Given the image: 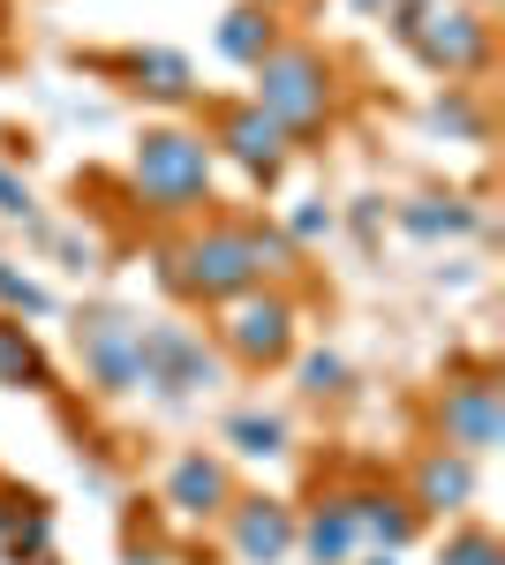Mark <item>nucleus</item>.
Wrapping results in <instances>:
<instances>
[{
  "instance_id": "nucleus-1",
  "label": "nucleus",
  "mask_w": 505,
  "mask_h": 565,
  "mask_svg": "<svg viewBox=\"0 0 505 565\" xmlns=\"http://www.w3.org/2000/svg\"><path fill=\"white\" fill-rule=\"evenodd\" d=\"M128 181L151 212H197L211 204V143L189 129H144L136 136V159H128Z\"/></svg>"
},
{
  "instance_id": "nucleus-2",
  "label": "nucleus",
  "mask_w": 505,
  "mask_h": 565,
  "mask_svg": "<svg viewBox=\"0 0 505 565\" xmlns=\"http://www.w3.org/2000/svg\"><path fill=\"white\" fill-rule=\"evenodd\" d=\"M333 61L317 53V45H272L264 61H256V106L280 121L287 136H309L325 129V114H333Z\"/></svg>"
},
{
  "instance_id": "nucleus-3",
  "label": "nucleus",
  "mask_w": 505,
  "mask_h": 565,
  "mask_svg": "<svg viewBox=\"0 0 505 565\" xmlns=\"http://www.w3.org/2000/svg\"><path fill=\"white\" fill-rule=\"evenodd\" d=\"M167 287L197 295V302H234V295L264 287V264H256L250 226H204V234H189V242L173 249V264H167Z\"/></svg>"
},
{
  "instance_id": "nucleus-4",
  "label": "nucleus",
  "mask_w": 505,
  "mask_h": 565,
  "mask_svg": "<svg viewBox=\"0 0 505 565\" xmlns=\"http://www.w3.org/2000/svg\"><path fill=\"white\" fill-rule=\"evenodd\" d=\"M392 31L438 76H475L491 61V23L475 8H453V0H438V8H392Z\"/></svg>"
},
{
  "instance_id": "nucleus-5",
  "label": "nucleus",
  "mask_w": 505,
  "mask_h": 565,
  "mask_svg": "<svg viewBox=\"0 0 505 565\" xmlns=\"http://www.w3.org/2000/svg\"><path fill=\"white\" fill-rule=\"evenodd\" d=\"M76 354H84V377L106 399H122V392H144V324L122 317V309H91L76 317Z\"/></svg>"
},
{
  "instance_id": "nucleus-6",
  "label": "nucleus",
  "mask_w": 505,
  "mask_h": 565,
  "mask_svg": "<svg viewBox=\"0 0 505 565\" xmlns=\"http://www.w3.org/2000/svg\"><path fill=\"white\" fill-rule=\"evenodd\" d=\"M219 348L234 354V362H250V370H272V362H287L295 354V302L287 295H234L227 302V324H219Z\"/></svg>"
},
{
  "instance_id": "nucleus-7",
  "label": "nucleus",
  "mask_w": 505,
  "mask_h": 565,
  "mask_svg": "<svg viewBox=\"0 0 505 565\" xmlns=\"http://www.w3.org/2000/svg\"><path fill=\"white\" fill-rule=\"evenodd\" d=\"M144 377L159 392H173V399H189V392H204L219 377V362L189 324H144Z\"/></svg>"
},
{
  "instance_id": "nucleus-8",
  "label": "nucleus",
  "mask_w": 505,
  "mask_h": 565,
  "mask_svg": "<svg viewBox=\"0 0 505 565\" xmlns=\"http://www.w3.org/2000/svg\"><path fill=\"white\" fill-rule=\"evenodd\" d=\"M438 430H445V452H491L505 430L498 415V385L491 377H461V385H445V399H438Z\"/></svg>"
},
{
  "instance_id": "nucleus-9",
  "label": "nucleus",
  "mask_w": 505,
  "mask_h": 565,
  "mask_svg": "<svg viewBox=\"0 0 505 565\" xmlns=\"http://www.w3.org/2000/svg\"><path fill=\"white\" fill-rule=\"evenodd\" d=\"M211 143H227V159H234L242 174L272 181L280 167H287V143H295V136H287V129H280V121H272V114L250 98V106H227V114H219V136H211Z\"/></svg>"
},
{
  "instance_id": "nucleus-10",
  "label": "nucleus",
  "mask_w": 505,
  "mask_h": 565,
  "mask_svg": "<svg viewBox=\"0 0 505 565\" xmlns=\"http://www.w3.org/2000/svg\"><path fill=\"white\" fill-rule=\"evenodd\" d=\"M227 521H234V558L242 565H280L295 551V513L280 498H234Z\"/></svg>"
},
{
  "instance_id": "nucleus-11",
  "label": "nucleus",
  "mask_w": 505,
  "mask_h": 565,
  "mask_svg": "<svg viewBox=\"0 0 505 565\" xmlns=\"http://www.w3.org/2000/svg\"><path fill=\"white\" fill-rule=\"evenodd\" d=\"M167 505L181 521H219V513L234 505V482H227V468H219L211 452H181L173 476H167Z\"/></svg>"
},
{
  "instance_id": "nucleus-12",
  "label": "nucleus",
  "mask_w": 505,
  "mask_h": 565,
  "mask_svg": "<svg viewBox=\"0 0 505 565\" xmlns=\"http://www.w3.org/2000/svg\"><path fill=\"white\" fill-rule=\"evenodd\" d=\"M295 543L309 551V565H347L362 551V535H355V505L333 498V505H317L309 521H295Z\"/></svg>"
},
{
  "instance_id": "nucleus-13",
  "label": "nucleus",
  "mask_w": 505,
  "mask_h": 565,
  "mask_svg": "<svg viewBox=\"0 0 505 565\" xmlns=\"http://www.w3.org/2000/svg\"><path fill=\"white\" fill-rule=\"evenodd\" d=\"M467 498H475V468H467V452H430L415 468V498L422 513H461Z\"/></svg>"
},
{
  "instance_id": "nucleus-14",
  "label": "nucleus",
  "mask_w": 505,
  "mask_h": 565,
  "mask_svg": "<svg viewBox=\"0 0 505 565\" xmlns=\"http://www.w3.org/2000/svg\"><path fill=\"white\" fill-rule=\"evenodd\" d=\"M272 45H280V15H272L264 0H242V8H227V23H219V53H227L234 68H256Z\"/></svg>"
},
{
  "instance_id": "nucleus-15",
  "label": "nucleus",
  "mask_w": 505,
  "mask_h": 565,
  "mask_svg": "<svg viewBox=\"0 0 505 565\" xmlns=\"http://www.w3.org/2000/svg\"><path fill=\"white\" fill-rule=\"evenodd\" d=\"M0 385H23V392L53 385V362L39 354V340H31L23 317H0Z\"/></svg>"
},
{
  "instance_id": "nucleus-16",
  "label": "nucleus",
  "mask_w": 505,
  "mask_h": 565,
  "mask_svg": "<svg viewBox=\"0 0 505 565\" xmlns=\"http://www.w3.org/2000/svg\"><path fill=\"white\" fill-rule=\"evenodd\" d=\"M347 505H355V535H362V543H385V551H400V543L415 535V505H408V498L362 490V498H347Z\"/></svg>"
},
{
  "instance_id": "nucleus-17",
  "label": "nucleus",
  "mask_w": 505,
  "mask_h": 565,
  "mask_svg": "<svg viewBox=\"0 0 505 565\" xmlns=\"http://www.w3.org/2000/svg\"><path fill=\"white\" fill-rule=\"evenodd\" d=\"M128 76H136V90H151V98H167V106H181V98L197 90V76H189L181 53H136Z\"/></svg>"
},
{
  "instance_id": "nucleus-18",
  "label": "nucleus",
  "mask_w": 505,
  "mask_h": 565,
  "mask_svg": "<svg viewBox=\"0 0 505 565\" xmlns=\"http://www.w3.org/2000/svg\"><path fill=\"white\" fill-rule=\"evenodd\" d=\"M400 226H408L415 242H438V234H467L475 212L453 204V196H415V204H400Z\"/></svg>"
},
{
  "instance_id": "nucleus-19",
  "label": "nucleus",
  "mask_w": 505,
  "mask_h": 565,
  "mask_svg": "<svg viewBox=\"0 0 505 565\" xmlns=\"http://www.w3.org/2000/svg\"><path fill=\"white\" fill-rule=\"evenodd\" d=\"M227 445H234V452H250V460H272V452H287V423L242 407V415H227Z\"/></svg>"
},
{
  "instance_id": "nucleus-20",
  "label": "nucleus",
  "mask_w": 505,
  "mask_h": 565,
  "mask_svg": "<svg viewBox=\"0 0 505 565\" xmlns=\"http://www.w3.org/2000/svg\"><path fill=\"white\" fill-rule=\"evenodd\" d=\"M0 309L8 317H53V295H45L39 279H23L15 264H0Z\"/></svg>"
},
{
  "instance_id": "nucleus-21",
  "label": "nucleus",
  "mask_w": 505,
  "mask_h": 565,
  "mask_svg": "<svg viewBox=\"0 0 505 565\" xmlns=\"http://www.w3.org/2000/svg\"><path fill=\"white\" fill-rule=\"evenodd\" d=\"M445 565H505V551H498L491 527H461V535L445 543Z\"/></svg>"
},
{
  "instance_id": "nucleus-22",
  "label": "nucleus",
  "mask_w": 505,
  "mask_h": 565,
  "mask_svg": "<svg viewBox=\"0 0 505 565\" xmlns=\"http://www.w3.org/2000/svg\"><path fill=\"white\" fill-rule=\"evenodd\" d=\"M347 385V362H339V354H309V362H302V392H309V399H325V392H339Z\"/></svg>"
},
{
  "instance_id": "nucleus-23",
  "label": "nucleus",
  "mask_w": 505,
  "mask_h": 565,
  "mask_svg": "<svg viewBox=\"0 0 505 565\" xmlns=\"http://www.w3.org/2000/svg\"><path fill=\"white\" fill-rule=\"evenodd\" d=\"M0 218H31V189L8 174V167H0Z\"/></svg>"
},
{
  "instance_id": "nucleus-24",
  "label": "nucleus",
  "mask_w": 505,
  "mask_h": 565,
  "mask_svg": "<svg viewBox=\"0 0 505 565\" xmlns=\"http://www.w3.org/2000/svg\"><path fill=\"white\" fill-rule=\"evenodd\" d=\"M287 226H295V242H317V234H333V212H325V204H302Z\"/></svg>"
},
{
  "instance_id": "nucleus-25",
  "label": "nucleus",
  "mask_w": 505,
  "mask_h": 565,
  "mask_svg": "<svg viewBox=\"0 0 505 565\" xmlns=\"http://www.w3.org/2000/svg\"><path fill=\"white\" fill-rule=\"evenodd\" d=\"M355 15H385V8H400V0H347Z\"/></svg>"
},
{
  "instance_id": "nucleus-26",
  "label": "nucleus",
  "mask_w": 505,
  "mask_h": 565,
  "mask_svg": "<svg viewBox=\"0 0 505 565\" xmlns=\"http://www.w3.org/2000/svg\"><path fill=\"white\" fill-rule=\"evenodd\" d=\"M400 8H438V0H400Z\"/></svg>"
},
{
  "instance_id": "nucleus-27",
  "label": "nucleus",
  "mask_w": 505,
  "mask_h": 565,
  "mask_svg": "<svg viewBox=\"0 0 505 565\" xmlns=\"http://www.w3.org/2000/svg\"><path fill=\"white\" fill-rule=\"evenodd\" d=\"M0 498H8V490H0Z\"/></svg>"
},
{
  "instance_id": "nucleus-28",
  "label": "nucleus",
  "mask_w": 505,
  "mask_h": 565,
  "mask_svg": "<svg viewBox=\"0 0 505 565\" xmlns=\"http://www.w3.org/2000/svg\"><path fill=\"white\" fill-rule=\"evenodd\" d=\"M264 8H272V0H264Z\"/></svg>"
}]
</instances>
